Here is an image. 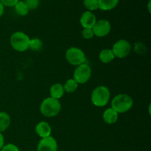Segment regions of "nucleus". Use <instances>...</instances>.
I'll return each instance as SVG.
<instances>
[{"label":"nucleus","instance_id":"1","mask_svg":"<svg viewBox=\"0 0 151 151\" xmlns=\"http://www.w3.org/2000/svg\"><path fill=\"white\" fill-rule=\"evenodd\" d=\"M61 104L59 100L50 97L44 99L40 106V111L46 117H53L60 113Z\"/></svg>","mask_w":151,"mask_h":151},{"label":"nucleus","instance_id":"2","mask_svg":"<svg viewBox=\"0 0 151 151\" xmlns=\"http://www.w3.org/2000/svg\"><path fill=\"white\" fill-rule=\"evenodd\" d=\"M134 105V100L131 96L126 94H119L114 97L111 101V109L118 114L128 111Z\"/></svg>","mask_w":151,"mask_h":151},{"label":"nucleus","instance_id":"3","mask_svg":"<svg viewBox=\"0 0 151 151\" xmlns=\"http://www.w3.org/2000/svg\"><path fill=\"white\" fill-rule=\"evenodd\" d=\"M110 97L111 92L109 88L104 86H99L93 90L91 100L97 107H104L109 103Z\"/></svg>","mask_w":151,"mask_h":151},{"label":"nucleus","instance_id":"4","mask_svg":"<svg viewBox=\"0 0 151 151\" xmlns=\"http://www.w3.org/2000/svg\"><path fill=\"white\" fill-rule=\"evenodd\" d=\"M30 38L22 32H16L10 36V43L11 47L17 52H24L29 49Z\"/></svg>","mask_w":151,"mask_h":151},{"label":"nucleus","instance_id":"5","mask_svg":"<svg viewBox=\"0 0 151 151\" xmlns=\"http://www.w3.org/2000/svg\"><path fill=\"white\" fill-rule=\"evenodd\" d=\"M66 59L69 64L72 66H79L85 63L86 55L82 50L78 47H72L66 52Z\"/></svg>","mask_w":151,"mask_h":151},{"label":"nucleus","instance_id":"6","mask_svg":"<svg viewBox=\"0 0 151 151\" xmlns=\"http://www.w3.org/2000/svg\"><path fill=\"white\" fill-rule=\"evenodd\" d=\"M91 76V69L86 63H83L77 66L74 72L73 79L78 84H84L88 81Z\"/></svg>","mask_w":151,"mask_h":151},{"label":"nucleus","instance_id":"7","mask_svg":"<svg viewBox=\"0 0 151 151\" xmlns=\"http://www.w3.org/2000/svg\"><path fill=\"white\" fill-rule=\"evenodd\" d=\"M115 58H124L130 54L131 51V45L125 39H120L114 43L111 49Z\"/></svg>","mask_w":151,"mask_h":151},{"label":"nucleus","instance_id":"8","mask_svg":"<svg viewBox=\"0 0 151 151\" xmlns=\"http://www.w3.org/2000/svg\"><path fill=\"white\" fill-rule=\"evenodd\" d=\"M92 29L95 36L102 38L109 35L111 30V25L110 22L106 19H100L96 22Z\"/></svg>","mask_w":151,"mask_h":151},{"label":"nucleus","instance_id":"9","mask_svg":"<svg viewBox=\"0 0 151 151\" xmlns=\"http://www.w3.org/2000/svg\"><path fill=\"white\" fill-rule=\"evenodd\" d=\"M37 151H58V143L52 137L42 138L37 146Z\"/></svg>","mask_w":151,"mask_h":151},{"label":"nucleus","instance_id":"10","mask_svg":"<svg viewBox=\"0 0 151 151\" xmlns=\"http://www.w3.org/2000/svg\"><path fill=\"white\" fill-rule=\"evenodd\" d=\"M97 22L96 16L92 12L86 11L81 15L80 22L83 28H93Z\"/></svg>","mask_w":151,"mask_h":151},{"label":"nucleus","instance_id":"11","mask_svg":"<svg viewBox=\"0 0 151 151\" xmlns=\"http://www.w3.org/2000/svg\"><path fill=\"white\" fill-rule=\"evenodd\" d=\"M35 132L38 134V137L42 138H46L51 136L52 128L50 124L47 123V122H40L35 126Z\"/></svg>","mask_w":151,"mask_h":151},{"label":"nucleus","instance_id":"12","mask_svg":"<svg viewBox=\"0 0 151 151\" xmlns=\"http://www.w3.org/2000/svg\"><path fill=\"white\" fill-rule=\"evenodd\" d=\"M118 114H119L116 111H115L113 109H106L103 114V119L105 121V122L109 125H112V124L116 123V122L118 119Z\"/></svg>","mask_w":151,"mask_h":151},{"label":"nucleus","instance_id":"13","mask_svg":"<svg viewBox=\"0 0 151 151\" xmlns=\"http://www.w3.org/2000/svg\"><path fill=\"white\" fill-rule=\"evenodd\" d=\"M64 89H63V86L61 83H55L50 87V97L52 98L59 100L61 98L64 94Z\"/></svg>","mask_w":151,"mask_h":151},{"label":"nucleus","instance_id":"14","mask_svg":"<svg viewBox=\"0 0 151 151\" xmlns=\"http://www.w3.org/2000/svg\"><path fill=\"white\" fill-rule=\"evenodd\" d=\"M119 0H98L99 9L104 11L113 10L117 6Z\"/></svg>","mask_w":151,"mask_h":151},{"label":"nucleus","instance_id":"15","mask_svg":"<svg viewBox=\"0 0 151 151\" xmlns=\"http://www.w3.org/2000/svg\"><path fill=\"white\" fill-rule=\"evenodd\" d=\"M115 58L113 52L110 49L103 50L99 54V59L103 63H109Z\"/></svg>","mask_w":151,"mask_h":151},{"label":"nucleus","instance_id":"16","mask_svg":"<svg viewBox=\"0 0 151 151\" xmlns=\"http://www.w3.org/2000/svg\"><path fill=\"white\" fill-rule=\"evenodd\" d=\"M11 122L10 116L7 112L0 111V133L5 131Z\"/></svg>","mask_w":151,"mask_h":151},{"label":"nucleus","instance_id":"17","mask_svg":"<svg viewBox=\"0 0 151 151\" xmlns=\"http://www.w3.org/2000/svg\"><path fill=\"white\" fill-rule=\"evenodd\" d=\"M14 8L16 13L20 16H25L29 13V9L27 8L24 1H19L17 4L14 6Z\"/></svg>","mask_w":151,"mask_h":151},{"label":"nucleus","instance_id":"18","mask_svg":"<svg viewBox=\"0 0 151 151\" xmlns=\"http://www.w3.org/2000/svg\"><path fill=\"white\" fill-rule=\"evenodd\" d=\"M78 87V83L74 79H69L66 81L63 85L64 91L67 93H73L77 90Z\"/></svg>","mask_w":151,"mask_h":151},{"label":"nucleus","instance_id":"19","mask_svg":"<svg viewBox=\"0 0 151 151\" xmlns=\"http://www.w3.org/2000/svg\"><path fill=\"white\" fill-rule=\"evenodd\" d=\"M43 42L39 38H32L29 41V49L33 51H40L42 49Z\"/></svg>","mask_w":151,"mask_h":151},{"label":"nucleus","instance_id":"20","mask_svg":"<svg viewBox=\"0 0 151 151\" xmlns=\"http://www.w3.org/2000/svg\"><path fill=\"white\" fill-rule=\"evenodd\" d=\"M83 5L90 12L99 9L98 0H83Z\"/></svg>","mask_w":151,"mask_h":151},{"label":"nucleus","instance_id":"21","mask_svg":"<svg viewBox=\"0 0 151 151\" xmlns=\"http://www.w3.org/2000/svg\"><path fill=\"white\" fill-rule=\"evenodd\" d=\"M27 8L29 10H35L39 6L40 0H24Z\"/></svg>","mask_w":151,"mask_h":151},{"label":"nucleus","instance_id":"22","mask_svg":"<svg viewBox=\"0 0 151 151\" xmlns=\"http://www.w3.org/2000/svg\"><path fill=\"white\" fill-rule=\"evenodd\" d=\"M82 35L85 39H91L94 36L92 28H83L82 31Z\"/></svg>","mask_w":151,"mask_h":151},{"label":"nucleus","instance_id":"23","mask_svg":"<svg viewBox=\"0 0 151 151\" xmlns=\"http://www.w3.org/2000/svg\"><path fill=\"white\" fill-rule=\"evenodd\" d=\"M1 151H19V149L16 145L10 143V144L4 145Z\"/></svg>","mask_w":151,"mask_h":151},{"label":"nucleus","instance_id":"24","mask_svg":"<svg viewBox=\"0 0 151 151\" xmlns=\"http://www.w3.org/2000/svg\"><path fill=\"white\" fill-rule=\"evenodd\" d=\"M19 1V0H0V2L4 7H14Z\"/></svg>","mask_w":151,"mask_h":151},{"label":"nucleus","instance_id":"25","mask_svg":"<svg viewBox=\"0 0 151 151\" xmlns=\"http://www.w3.org/2000/svg\"><path fill=\"white\" fill-rule=\"evenodd\" d=\"M4 145V136L2 135L1 133H0V150H1V148H2Z\"/></svg>","mask_w":151,"mask_h":151},{"label":"nucleus","instance_id":"26","mask_svg":"<svg viewBox=\"0 0 151 151\" xmlns=\"http://www.w3.org/2000/svg\"><path fill=\"white\" fill-rule=\"evenodd\" d=\"M4 7L1 4V3L0 2V18L2 16V15L4 14Z\"/></svg>","mask_w":151,"mask_h":151},{"label":"nucleus","instance_id":"27","mask_svg":"<svg viewBox=\"0 0 151 151\" xmlns=\"http://www.w3.org/2000/svg\"><path fill=\"white\" fill-rule=\"evenodd\" d=\"M150 4H151V1L150 0V1H148V4H147V9H148V12L150 13L151 12V10H150Z\"/></svg>","mask_w":151,"mask_h":151}]
</instances>
